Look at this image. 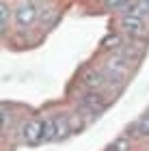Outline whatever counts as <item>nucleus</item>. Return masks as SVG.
Masks as SVG:
<instances>
[{"mask_svg":"<svg viewBox=\"0 0 149 151\" xmlns=\"http://www.w3.org/2000/svg\"><path fill=\"white\" fill-rule=\"evenodd\" d=\"M22 140L26 145H39L45 140V121L41 119H32L28 123H24L22 127Z\"/></svg>","mask_w":149,"mask_h":151,"instance_id":"1","label":"nucleus"},{"mask_svg":"<svg viewBox=\"0 0 149 151\" xmlns=\"http://www.w3.org/2000/svg\"><path fill=\"white\" fill-rule=\"evenodd\" d=\"M80 106H82V110L86 114H99V112L106 110L108 101L99 91H86L82 97H80Z\"/></svg>","mask_w":149,"mask_h":151,"instance_id":"2","label":"nucleus"},{"mask_svg":"<svg viewBox=\"0 0 149 151\" xmlns=\"http://www.w3.org/2000/svg\"><path fill=\"white\" fill-rule=\"evenodd\" d=\"M39 17V6L35 2H30V0H26V2H22L15 9V22L19 26H30L35 24Z\"/></svg>","mask_w":149,"mask_h":151,"instance_id":"3","label":"nucleus"},{"mask_svg":"<svg viewBox=\"0 0 149 151\" xmlns=\"http://www.w3.org/2000/svg\"><path fill=\"white\" fill-rule=\"evenodd\" d=\"M82 86L86 88V91H99L101 86L106 84V73H104V69H95V67H91V69H86L84 73H82Z\"/></svg>","mask_w":149,"mask_h":151,"instance_id":"4","label":"nucleus"},{"mask_svg":"<svg viewBox=\"0 0 149 151\" xmlns=\"http://www.w3.org/2000/svg\"><path fill=\"white\" fill-rule=\"evenodd\" d=\"M145 17L140 15H132V13H123L121 15V28H123L127 35H143L145 32Z\"/></svg>","mask_w":149,"mask_h":151,"instance_id":"5","label":"nucleus"},{"mask_svg":"<svg viewBox=\"0 0 149 151\" xmlns=\"http://www.w3.org/2000/svg\"><path fill=\"white\" fill-rule=\"evenodd\" d=\"M52 123H54V140H63L67 134H71L69 116H65V114H56V116H52Z\"/></svg>","mask_w":149,"mask_h":151,"instance_id":"6","label":"nucleus"},{"mask_svg":"<svg viewBox=\"0 0 149 151\" xmlns=\"http://www.w3.org/2000/svg\"><path fill=\"white\" fill-rule=\"evenodd\" d=\"M132 149V140H130V136L127 134H121V136H117L110 145H108V149L106 151H130Z\"/></svg>","mask_w":149,"mask_h":151,"instance_id":"7","label":"nucleus"},{"mask_svg":"<svg viewBox=\"0 0 149 151\" xmlns=\"http://www.w3.org/2000/svg\"><path fill=\"white\" fill-rule=\"evenodd\" d=\"M134 129H136V136H149V112L143 114V116L136 121Z\"/></svg>","mask_w":149,"mask_h":151,"instance_id":"8","label":"nucleus"},{"mask_svg":"<svg viewBox=\"0 0 149 151\" xmlns=\"http://www.w3.org/2000/svg\"><path fill=\"white\" fill-rule=\"evenodd\" d=\"M9 19H11V9H9L6 2H2V4H0V22H2V30H6Z\"/></svg>","mask_w":149,"mask_h":151,"instance_id":"9","label":"nucleus"},{"mask_svg":"<svg viewBox=\"0 0 149 151\" xmlns=\"http://www.w3.org/2000/svg\"><path fill=\"white\" fill-rule=\"evenodd\" d=\"M106 47V50H114V47H119L121 45V37L117 35V32H114V35H110V37H106L104 39V43H101Z\"/></svg>","mask_w":149,"mask_h":151,"instance_id":"10","label":"nucleus"}]
</instances>
